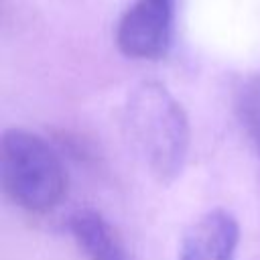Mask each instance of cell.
I'll use <instances>...</instances> for the list:
<instances>
[{
    "instance_id": "7a4b0ae2",
    "label": "cell",
    "mask_w": 260,
    "mask_h": 260,
    "mask_svg": "<svg viewBox=\"0 0 260 260\" xmlns=\"http://www.w3.org/2000/svg\"><path fill=\"white\" fill-rule=\"evenodd\" d=\"M0 181L6 197L28 213H49L67 195V171L59 152L24 128L2 134Z\"/></svg>"
},
{
    "instance_id": "6da1fadb",
    "label": "cell",
    "mask_w": 260,
    "mask_h": 260,
    "mask_svg": "<svg viewBox=\"0 0 260 260\" xmlns=\"http://www.w3.org/2000/svg\"><path fill=\"white\" fill-rule=\"evenodd\" d=\"M122 124L148 175L160 185L177 181L191 146L189 118L181 102L162 83L140 81L126 98Z\"/></svg>"
},
{
    "instance_id": "277c9868",
    "label": "cell",
    "mask_w": 260,
    "mask_h": 260,
    "mask_svg": "<svg viewBox=\"0 0 260 260\" xmlns=\"http://www.w3.org/2000/svg\"><path fill=\"white\" fill-rule=\"evenodd\" d=\"M240 223L223 207L199 215L183 234L177 260H236Z\"/></svg>"
},
{
    "instance_id": "3957f363",
    "label": "cell",
    "mask_w": 260,
    "mask_h": 260,
    "mask_svg": "<svg viewBox=\"0 0 260 260\" xmlns=\"http://www.w3.org/2000/svg\"><path fill=\"white\" fill-rule=\"evenodd\" d=\"M175 0H134L116 26V47L128 59L154 61L167 55Z\"/></svg>"
},
{
    "instance_id": "5b68a950",
    "label": "cell",
    "mask_w": 260,
    "mask_h": 260,
    "mask_svg": "<svg viewBox=\"0 0 260 260\" xmlns=\"http://www.w3.org/2000/svg\"><path fill=\"white\" fill-rule=\"evenodd\" d=\"M69 232L87 260H126L120 236L100 211L77 209L69 217Z\"/></svg>"
},
{
    "instance_id": "8992f818",
    "label": "cell",
    "mask_w": 260,
    "mask_h": 260,
    "mask_svg": "<svg viewBox=\"0 0 260 260\" xmlns=\"http://www.w3.org/2000/svg\"><path fill=\"white\" fill-rule=\"evenodd\" d=\"M236 114L248 140L260 152V73L248 77L238 89Z\"/></svg>"
}]
</instances>
